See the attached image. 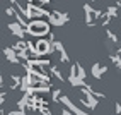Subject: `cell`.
<instances>
[]
</instances>
